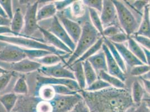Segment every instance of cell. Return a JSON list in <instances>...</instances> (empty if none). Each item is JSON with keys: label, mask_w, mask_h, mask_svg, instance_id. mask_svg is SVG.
<instances>
[{"label": "cell", "mask_w": 150, "mask_h": 112, "mask_svg": "<svg viewBox=\"0 0 150 112\" xmlns=\"http://www.w3.org/2000/svg\"><path fill=\"white\" fill-rule=\"evenodd\" d=\"M74 1L72 0H65V1H56L54 2V4L57 10L61 11L66 7L69 6L71 4L73 3Z\"/></svg>", "instance_id": "cell-46"}, {"label": "cell", "mask_w": 150, "mask_h": 112, "mask_svg": "<svg viewBox=\"0 0 150 112\" xmlns=\"http://www.w3.org/2000/svg\"><path fill=\"white\" fill-rule=\"evenodd\" d=\"M13 91L14 93L18 94H26L28 93V87L24 77H21L17 80L13 87Z\"/></svg>", "instance_id": "cell-34"}, {"label": "cell", "mask_w": 150, "mask_h": 112, "mask_svg": "<svg viewBox=\"0 0 150 112\" xmlns=\"http://www.w3.org/2000/svg\"><path fill=\"white\" fill-rule=\"evenodd\" d=\"M63 56H59L54 54H50L40 58L37 59L34 61L40 63L42 66H50L61 62V61H63L62 57Z\"/></svg>", "instance_id": "cell-30"}, {"label": "cell", "mask_w": 150, "mask_h": 112, "mask_svg": "<svg viewBox=\"0 0 150 112\" xmlns=\"http://www.w3.org/2000/svg\"><path fill=\"white\" fill-rule=\"evenodd\" d=\"M0 41L6 42L21 48L29 50H42L50 51L52 53L58 56H65L66 53L57 50L48 44L40 42L35 38L23 36H8L0 35Z\"/></svg>", "instance_id": "cell-2"}, {"label": "cell", "mask_w": 150, "mask_h": 112, "mask_svg": "<svg viewBox=\"0 0 150 112\" xmlns=\"http://www.w3.org/2000/svg\"><path fill=\"white\" fill-rule=\"evenodd\" d=\"M149 1H134L131 5L137 12H140L142 9H144V7L149 4Z\"/></svg>", "instance_id": "cell-47"}, {"label": "cell", "mask_w": 150, "mask_h": 112, "mask_svg": "<svg viewBox=\"0 0 150 112\" xmlns=\"http://www.w3.org/2000/svg\"><path fill=\"white\" fill-rule=\"evenodd\" d=\"M57 18L69 37L74 43L76 44L81 34V26L77 23L64 16L63 15H60L59 16H57Z\"/></svg>", "instance_id": "cell-11"}, {"label": "cell", "mask_w": 150, "mask_h": 112, "mask_svg": "<svg viewBox=\"0 0 150 112\" xmlns=\"http://www.w3.org/2000/svg\"><path fill=\"white\" fill-rule=\"evenodd\" d=\"M84 12L83 5L80 1H74L72 4V13L74 16H81Z\"/></svg>", "instance_id": "cell-40"}, {"label": "cell", "mask_w": 150, "mask_h": 112, "mask_svg": "<svg viewBox=\"0 0 150 112\" xmlns=\"http://www.w3.org/2000/svg\"><path fill=\"white\" fill-rule=\"evenodd\" d=\"M38 71L45 75V77L56 79H67L75 80V76L72 71L66 67V63L63 64L61 62L50 66H42Z\"/></svg>", "instance_id": "cell-7"}, {"label": "cell", "mask_w": 150, "mask_h": 112, "mask_svg": "<svg viewBox=\"0 0 150 112\" xmlns=\"http://www.w3.org/2000/svg\"><path fill=\"white\" fill-rule=\"evenodd\" d=\"M121 32L120 29L116 25H110L104 29L102 37L109 38Z\"/></svg>", "instance_id": "cell-38"}, {"label": "cell", "mask_w": 150, "mask_h": 112, "mask_svg": "<svg viewBox=\"0 0 150 112\" xmlns=\"http://www.w3.org/2000/svg\"><path fill=\"white\" fill-rule=\"evenodd\" d=\"M0 5L6 13L7 18L11 20L13 18V13L12 1L11 0H0Z\"/></svg>", "instance_id": "cell-36"}, {"label": "cell", "mask_w": 150, "mask_h": 112, "mask_svg": "<svg viewBox=\"0 0 150 112\" xmlns=\"http://www.w3.org/2000/svg\"><path fill=\"white\" fill-rule=\"evenodd\" d=\"M144 90V87L138 81L133 82L132 87L131 97L134 105L137 106L143 100Z\"/></svg>", "instance_id": "cell-26"}, {"label": "cell", "mask_w": 150, "mask_h": 112, "mask_svg": "<svg viewBox=\"0 0 150 112\" xmlns=\"http://www.w3.org/2000/svg\"><path fill=\"white\" fill-rule=\"evenodd\" d=\"M26 57L31 60H35L38 58H40L44 56L53 54L50 51L42 50H29L24 48Z\"/></svg>", "instance_id": "cell-32"}, {"label": "cell", "mask_w": 150, "mask_h": 112, "mask_svg": "<svg viewBox=\"0 0 150 112\" xmlns=\"http://www.w3.org/2000/svg\"><path fill=\"white\" fill-rule=\"evenodd\" d=\"M11 20L0 16V26L10 27Z\"/></svg>", "instance_id": "cell-49"}, {"label": "cell", "mask_w": 150, "mask_h": 112, "mask_svg": "<svg viewBox=\"0 0 150 112\" xmlns=\"http://www.w3.org/2000/svg\"><path fill=\"white\" fill-rule=\"evenodd\" d=\"M83 99L91 112H118L114 111L103 100L101 99L95 92L81 91Z\"/></svg>", "instance_id": "cell-6"}, {"label": "cell", "mask_w": 150, "mask_h": 112, "mask_svg": "<svg viewBox=\"0 0 150 112\" xmlns=\"http://www.w3.org/2000/svg\"><path fill=\"white\" fill-rule=\"evenodd\" d=\"M150 65H142L132 67L131 75L133 76H139L145 75L150 72Z\"/></svg>", "instance_id": "cell-35"}, {"label": "cell", "mask_w": 150, "mask_h": 112, "mask_svg": "<svg viewBox=\"0 0 150 112\" xmlns=\"http://www.w3.org/2000/svg\"><path fill=\"white\" fill-rule=\"evenodd\" d=\"M142 50H144V55L145 57L146 58V60H147V65H150V50H147L144 47H142Z\"/></svg>", "instance_id": "cell-51"}, {"label": "cell", "mask_w": 150, "mask_h": 112, "mask_svg": "<svg viewBox=\"0 0 150 112\" xmlns=\"http://www.w3.org/2000/svg\"><path fill=\"white\" fill-rule=\"evenodd\" d=\"M87 60L94 69L97 75L100 71L107 72L106 57L103 50H100V51H99L94 56L88 58Z\"/></svg>", "instance_id": "cell-17"}, {"label": "cell", "mask_w": 150, "mask_h": 112, "mask_svg": "<svg viewBox=\"0 0 150 112\" xmlns=\"http://www.w3.org/2000/svg\"><path fill=\"white\" fill-rule=\"evenodd\" d=\"M37 86L38 87L44 85H63L68 87L76 92H81V90L77 83L74 80L67 79H56L45 76H39L37 78Z\"/></svg>", "instance_id": "cell-10"}, {"label": "cell", "mask_w": 150, "mask_h": 112, "mask_svg": "<svg viewBox=\"0 0 150 112\" xmlns=\"http://www.w3.org/2000/svg\"><path fill=\"white\" fill-rule=\"evenodd\" d=\"M112 2L116 9L120 25L125 34L129 37L137 31L139 27L137 20L123 2L117 0H113Z\"/></svg>", "instance_id": "cell-3"}, {"label": "cell", "mask_w": 150, "mask_h": 112, "mask_svg": "<svg viewBox=\"0 0 150 112\" xmlns=\"http://www.w3.org/2000/svg\"><path fill=\"white\" fill-rule=\"evenodd\" d=\"M128 37L125 33L123 32H120L109 38H107L110 42L114 43L122 44L127 42L128 39Z\"/></svg>", "instance_id": "cell-42"}, {"label": "cell", "mask_w": 150, "mask_h": 112, "mask_svg": "<svg viewBox=\"0 0 150 112\" xmlns=\"http://www.w3.org/2000/svg\"><path fill=\"white\" fill-rule=\"evenodd\" d=\"M99 33L89 21H86L82 27L81 34L77 44L76 48L69 57L66 65L69 67L81 56L95 43L100 38Z\"/></svg>", "instance_id": "cell-1"}, {"label": "cell", "mask_w": 150, "mask_h": 112, "mask_svg": "<svg viewBox=\"0 0 150 112\" xmlns=\"http://www.w3.org/2000/svg\"><path fill=\"white\" fill-rule=\"evenodd\" d=\"M47 30L61 40L72 51V52L74 51L76 48V44L69 37L67 32L60 23L56 15L53 17L50 26Z\"/></svg>", "instance_id": "cell-9"}, {"label": "cell", "mask_w": 150, "mask_h": 112, "mask_svg": "<svg viewBox=\"0 0 150 112\" xmlns=\"http://www.w3.org/2000/svg\"><path fill=\"white\" fill-rule=\"evenodd\" d=\"M0 16H2V17H4V18H7V16L6 13H5V11H4L3 9L2 8L1 6L0 5Z\"/></svg>", "instance_id": "cell-52"}, {"label": "cell", "mask_w": 150, "mask_h": 112, "mask_svg": "<svg viewBox=\"0 0 150 112\" xmlns=\"http://www.w3.org/2000/svg\"><path fill=\"white\" fill-rule=\"evenodd\" d=\"M57 11V10L54 3H50L44 5L37 11L38 21L54 17L56 14Z\"/></svg>", "instance_id": "cell-24"}, {"label": "cell", "mask_w": 150, "mask_h": 112, "mask_svg": "<svg viewBox=\"0 0 150 112\" xmlns=\"http://www.w3.org/2000/svg\"><path fill=\"white\" fill-rule=\"evenodd\" d=\"M112 44L114 45L116 49L118 51L119 54L123 60L125 65L127 64L131 67H133L134 66H137L139 65H144L140 60H139L137 58L134 56L128 48L123 43Z\"/></svg>", "instance_id": "cell-15"}, {"label": "cell", "mask_w": 150, "mask_h": 112, "mask_svg": "<svg viewBox=\"0 0 150 112\" xmlns=\"http://www.w3.org/2000/svg\"><path fill=\"white\" fill-rule=\"evenodd\" d=\"M132 38L141 47H144L147 50H150V38L144 37L142 35H135L134 37H133Z\"/></svg>", "instance_id": "cell-41"}, {"label": "cell", "mask_w": 150, "mask_h": 112, "mask_svg": "<svg viewBox=\"0 0 150 112\" xmlns=\"http://www.w3.org/2000/svg\"><path fill=\"white\" fill-rule=\"evenodd\" d=\"M82 99L81 95L79 93L69 95H56L55 98L50 101L53 106L52 112H70Z\"/></svg>", "instance_id": "cell-4"}, {"label": "cell", "mask_w": 150, "mask_h": 112, "mask_svg": "<svg viewBox=\"0 0 150 112\" xmlns=\"http://www.w3.org/2000/svg\"><path fill=\"white\" fill-rule=\"evenodd\" d=\"M38 30H39L43 34L45 42L47 43L50 44L49 45L56 48L57 50L63 51L69 55H71L72 53V51L54 35L40 26L39 27Z\"/></svg>", "instance_id": "cell-16"}, {"label": "cell", "mask_w": 150, "mask_h": 112, "mask_svg": "<svg viewBox=\"0 0 150 112\" xmlns=\"http://www.w3.org/2000/svg\"><path fill=\"white\" fill-rule=\"evenodd\" d=\"M56 95L53 85H44L39 87L38 96L42 100L50 101L55 98Z\"/></svg>", "instance_id": "cell-27"}, {"label": "cell", "mask_w": 150, "mask_h": 112, "mask_svg": "<svg viewBox=\"0 0 150 112\" xmlns=\"http://www.w3.org/2000/svg\"><path fill=\"white\" fill-rule=\"evenodd\" d=\"M39 2L36 1L28 7L24 18V24L23 29V35L31 37L35 31L38 30L39 26L38 24L37 14Z\"/></svg>", "instance_id": "cell-5"}, {"label": "cell", "mask_w": 150, "mask_h": 112, "mask_svg": "<svg viewBox=\"0 0 150 112\" xmlns=\"http://www.w3.org/2000/svg\"><path fill=\"white\" fill-rule=\"evenodd\" d=\"M53 106L50 101L42 100L38 103L36 106V112H52Z\"/></svg>", "instance_id": "cell-39"}, {"label": "cell", "mask_w": 150, "mask_h": 112, "mask_svg": "<svg viewBox=\"0 0 150 112\" xmlns=\"http://www.w3.org/2000/svg\"><path fill=\"white\" fill-rule=\"evenodd\" d=\"M117 11L112 1H103V8L100 13V20L104 29L112 25L117 18Z\"/></svg>", "instance_id": "cell-12"}, {"label": "cell", "mask_w": 150, "mask_h": 112, "mask_svg": "<svg viewBox=\"0 0 150 112\" xmlns=\"http://www.w3.org/2000/svg\"><path fill=\"white\" fill-rule=\"evenodd\" d=\"M75 76V81L77 83L81 90H84L86 87V80L84 75L82 62L75 63L69 67Z\"/></svg>", "instance_id": "cell-20"}, {"label": "cell", "mask_w": 150, "mask_h": 112, "mask_svg": "<svg viewBox=\"0 0 150 112\" xmlns=\"http://www.w3.org/2000/svg\"><path fill=\"white\" fill-rule=\"evenodd\" d=\"M7 67L11 69L13 71L21 73H29L38 70L40 68L42 65L39 63L31 60L28 58L15 63H7Z\"/></svg>", "instance_id": "cell-14"}, {"label": "cell", "mask_w": 150, "mask_h": 112, "mask_svg": "<svg viewBox=\"0 0 150 112\" xmlns=\"http://www.w3.org/2000/svg\"><path fill=\"white\" fill-rule=\"evenodd\" d=\"M132 112H150V106L144 100H142L140 104L133 109Z\"/></svg>", "instance_id": "cell-45"}, {"label": "cell", "mask_w": 150, "mask_h": 112, "mask_svg": "<svg viewBox=\"0 0 150 112\" xmlns=\"http://www.w3.org/2000/svg\"><path fill=\"white\" fill-rule=\"evenodd\" d=\"M24 16L20 9L18 8L15 13L13 15V18L11 20V23L10 25V28L13 33H14L16 36H23L20 34L21 31L23 30L24 28Z\"/></svg>", "instance_id": "cell-19"}, {"label": "cell", "mask_w": 150, "mask_h": 112, "mask_svg": "<svg viewBox=\"0 0 150 112\" xmlns=\"http://www.w3.org/2000/svg\"><path fill=\"white\" fill-rule=\"evenodd\" d=\"M26 57L23 48L7 44L0 50V61L11 63L20 61Z\"/></svg>", "instance_id": "cell-8"}, {"label": "cell", "mask_w": 150, "mask_h": 112, "mask_svg": "<svg viewBox=\"0 0 150 112\" xmlns=\"http://www.w3.org/2000/svg\"><path fill=\"white\" fill-rule=\"evenodd\" d=\"M104 43V37H101L97 40V42L94 44L93 45H92L90 48H89L82 55L79 59H77L75 62H83L87 60L88 58H90L91 56H94L96 53H98L99 51H100L101 50L102 45ZM72 64V65H73ZM69 66V67H70Z\"/></svg>", "instance_id": "cell-23"}, {"label": "cell", "mask_w": 150, "mask_h": 112, "mask_svg": "<svg viewBox=\"0 0 150 112\" xmlns=\"http://www.w3.org/2000/svg\"><path fill=\"white\" fill-rule=\"evenodd\" d=\"M84 75L85 77L86 80V87L90 86L91 84H93L94 81H96L98 79V75L94 69L93 68L90 63L88 62V60L85 61L84 62H82Z\"/></svg>", "instance_id": "cell-29"}, {"label": "cell", "mask_w": 150, "mask_h": 112, "mask_svg": "<svg viewBox=\"0 0 150 112\" xmlns=\"http://www.w3.org/2000/svg\"><path fill=\"white\" fill-rule=\"evenodd\" d=\"M83 3L88 7V8L93 9L101 13L103 8V1L101 0H85Z\"/></svg>", "instance_id": "cell-37"}, {"label": "cell", "mask_w": 150, "mask_h": 112, "mask_svg": "<svg viewBox=\"0 0 150 112\" xmlns=\"http://www.w3.org/2000/svg\"><path fill=\"white\" fill-rule=\"evenodd\" d=\"M11 77L12 74L9 72L0 75V91L6 87Z\"/></svg>", "instance_id": "cell-43"}, {"label": "cell", "mask_w": 150, "mask_h": 112, "mask_svg": "<svg viewBox=\"0 0 150 112\" xmlns=\"http://www.w3.org/2000/svg\"><path fill=\"white\" fill-rule=\"evenodd\" d=\"M18 99V96L14 93L6 94L0 96V102L7 112H11L16 105Z\"/></svg>", "instance_id": "cell-28"}, {"label": "cell", "mask_w": 150, "mask_h": 112, "mask_svg": "<svg viewBox=\"0 0 150 112\" xmlns=\"http://www.w3.org/2000/svg\"><path fill=\"white\" fill-rule=\"evenodd\" d=\"M101 50L104 52L106 57L107 72L109 75L116 77L123 82L125 81L126 79L125 74L123 72L118 63L114 60L110 50L105 44H103Z\"/></svg>", "instance_id": "cell-13"}, {"label": "cell", "mask_w": 150, "mask_h": 112, "mask_svg": "<svg viewBox=\"0 0 150 112\" xmlns=\"http://www.w3.org/2000/svg\"><path fill=\"white\" fill-rule=\"evenodd\" d=\"M144 83V90L148 94H150V82L149 80H146L144 78L142 79Z\"/></svg>", "instance_id": "cell-50"}, {"label": "cell", "mask_w": 150, "mask_h": 112, "mask_svg": "<svg viewBox=\"0 0 150 112\" xmlns=\"http://www.w3.org/2000/svg\"><path fill=\"white\" fill-rule=\"evenodd\" d=\"M98 75L100 79L108 83L112 87L120 89H125V85L123 81L120 80L116 77L109 75L108 72L105 71H100Z\"/></svg>", "instance_id": "cell-25"}, {"label": "cell", "mask_w": 150, "mask_h": 112, "mask_svg": "<svg viewBox=\"0 0 150 112\" xmlns=\"http://www.w3.org/2000/svg\"><path fill=\"white\" fill-rule=\"evenodd\" d=\"M8 72L7 71L6 69H4L3 67L0 66V75L6 74V73H8Z\"/></svg>", "instance_id": "cell-53"}, {"label": "cell", "mask_w": 150, "mask_h": 112, "mask_svg": "<svg viewBox=\"0 0 150 112\" xmlns=\"http://www.w3.org/2000/svg\"><path fill=\"white\" fill-rule=\"evenodd\" d=\"M128 49L136 56L139 60H140L144 65H147L146 58L144 55V50L142 47L133 39L132 37L128 38Z\"/></svg>", "instance_id": "cell-22"}, {"label": "cell", "mask_w": 150, "mask_h": 112, "mask_svg": "<svg viewBox=\"0 0 150 112\" xmlns=\"http://www.w3.org/2000/svg\"><path fill=\"white\" fill-rule=\"evenodd\" d=\"M110 87L112 86L108 83H107L106 82L103 80L101 79H98L90 86L86 87L84 91L88 92H96Z\"/></svg>", "instance_id": "cell-33"}, {"label": "cell", "mask_w": 150, "mask_h": 112, "mask_svg": "<svg viewBox=\"0 0 150 112\" xmlns=\"http://www.w3.org/2000/svg\"><path fill=\"white\" fill-rule=\"evenodd\" d=\"M134 34L150 38V5L149 4L144 8V15L142 16V21L140 25H139L137 31Z\"/></svg>", "instance_id": "cell-18"}, {"label": "cell", "mask_w": 150, "mask_h": 112, "mask_svg": "<svg viewBox=\"0 0 150 112\" xmlns=\"http://www.w3.org/2000/svg\"><path fill=\"white\" fill-rule=\"evenodd\" d=\"M88 9L91 21V24L93 25V26L97 30V31L99 33L100 35H102L104 30V28L102 25L99 13L97 11L93 9L88 8Z\"/></svg>", "instance_id": "cell-31"}, {"label": "cell", "mask_w": 150, "mask_h": 112, "mask_svg": "<svg viewBox=\"0 0 150 112\" xmlns=\"http://www.w3.org/2000/svg\"><path fill=\"white\" fill-rule=\"evenodd\" d=\"M69 112H91L84 100L82 99L79 102L75 107Z\"/></svg>", "instance_id": "cell-44"}, {"label": "cell", "mask_w": 150, "mask_h": 112, "mask_svg": "<svg viewBox=\"0 0 150 112\" xmlns=\"http://www.w3.org/2000/svg\"><path fill=\"white\" fill-rule=\"evenodd\" d=\"M104 43L105 44L110 50V53L112 55L114 60L118 63L120 69L123 71V73L125 74L127 72V67L125 62H124L123 60L122 59L120 55L119 54L118 51L115 47L114 45L112 44V42L108 40L106 38L104 37Z\"/></svg>", "instance_id": "cell-21"}, {"label": "cell", "mask_w": 150, "mask_h": 112, "mask_svg": "<svg viewBox=\"0 0 150 112\" xmlns=\"http://www.w3.org/2000/svg\"><path fill=\"white\" fill-rule=\"evenodd\" d=\"M5 34H10L13 36H16V34L11 31L10 27L0 26V35H5Z\"/></svg>", "instance_id": "cell-48"}]
</instances>
